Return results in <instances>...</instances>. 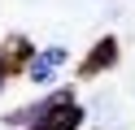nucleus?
Listing matches in <instances>:
<instances>
[{
    "mask_svg": "<svg viewBox=\"0 0 135 130\" xmlns=\"http://www.w3.org/2000/svg\"><path fill=\"white\" fill-rule=\"evenodd\" d=\"M13 121H31L26 130H79V121H83V108L74 104V91H57V95H48L44 104H35V108H22V113H13Z\"/></svg>",
    "mask_w": 135,
    "mask_h": 130,
    "instance_id": "obj_1",
    "label": "nucleus"
},
{
    "mask_svg": "<svg viewBox=\"0 0 135 130\" xmlns=\"http://www.w3.org/2000/svg\"><path fill=\"white\" fill-rule=\"evenodd\" d=\"M113 65H118V39L105 35V39H96V48L83 56L79 78H96V74H105V69H113Z\"/></svg>",
    "mask_w": 135,
    "mask_h": 130,
    "instance_id": "obj_2",
    "label": "nucleus"
},
{
    "mask_svg": "<svg viewBox=\"0 0 135 130\" xmlns=\"http://www.w3.org/2000/svg\"><path fill=\"white\" fill-rule=\"evenodd\" d=\"M31 56H35V48H31L26 35H13V39H4V48H0V61H4L9 78H13V74H22V69L31 65Z\"/></svg>",
    "mask_w": 135,
    "mask_h": 130,
    "instance_id": "obj_3",
    "label": "nucleus"
},
{
    "mask_svg": "<svg viewBox=\"0 0 135 130\" xmlns=\"http://www.w3.org/2000/svg\"><path fill=\"white\" fill-rule=\"evenodd\" d=\"M61 61H65V52H61V48H48L44 56H35L26 69H31V78H35V82H48V74H52V69L61 65Z\"/></svg>",
    "mask_w": 135,
    "mask_h": 130,
    "instance_id": "obj_4",
    "label": "nucleus"
},
{
    "mask_svg": "<svg viewBox=\"0 0 135 130\" xmlns=\"http://www.w3.org/2000/svg\"><path fill=\"white\" fill-rule=\"evenodd\" d=\"M4 78H9V69H4V61H0V82H4Z\"/></svg>",
    "mask_w": 135,
    "mask_h": 130,
    "instance_id": "obj_5",
    "label": "nucleus"
}]
</instances>
